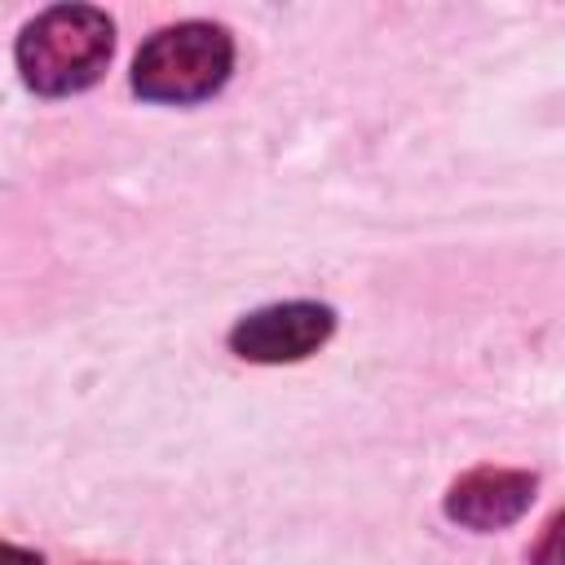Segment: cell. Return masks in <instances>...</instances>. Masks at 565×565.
Returning a JSON list of instances; mask_svg holds the SVG:
<instances>
[{
    "label": "cell",
    "mask_w": 565,
    "mask_h": 565,
    "mask_svg": "<svg viewBox=\"0 0 565 565\" xmlns=\"http://www.w3.org/2000/svg\"><path fill=\"white\" fill-rule=\"evenodd\" d=\"M115 49V26L93 4H53L18 35V75L31 93L66 97L102 79Z\"/></svg>",
    "instance_id": "6da1fadb"
},
{
    "label": "cell",
    "mask_w": 565,
    "mask_h": 565,
    "mask_svg": "<svg viewBox=\"0 0 565 565\" xmlns=\"http://www.w3.org/2000/svg\"><path fill=\"white\" fill-rule=\"evenodd\" d=\"M234 71V35L221 22L159 26L132 57V93L146 102L190 106L212 97Z\"/></svg>",
    "instance_id": "7a4b0ae2"
},
{
    "label": "cell",
    "mask_w": 565,
    "mask_h": 565,
    "mask_svg": "<svg viewBox=\"0 0 565 565\" xmlns=\"http://www.w3.org/2000/svg\"><path fill=\"white\" fill-rule=\"evenodd\" d=\"M0 565H40V556L18 543H0Z\"/></svg>",
    "instance_id": "5b68a950"
},
{
    "label": "cell",
    "mask_w": 565,
    "mask_h": 565,
    "mask_svg": "<svg viewBox=\"0 0 565 565\" xmlns=\"http://www.w3.org/2000/svg\"><path fill=\"white\" fill-rule=\"evenodd\" d=\"M335 331V313L318 300H287V305H265L256 313H243L230 327V349L243 362L278 366V362H300L318 353Z\"/></svg>",
    "instance_id": "3957f363"
},
{
    "label": "cell",
    "mask_w": 565,
    "mask_h": 565,
    "mask_svg": "<svg viewBox=\"0 0 565 565\" xmlns=\"http://www.w3.org/2000/svg\"><path fill=\"white\" fill-rule=\"evenodd\" d=\"M539 477L521 468H472L446 490V516L468 530H503L534 503Z\"/></svg>",
    "instance_id": "277c9868"
}]
</instances>
